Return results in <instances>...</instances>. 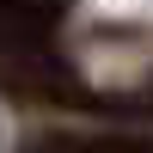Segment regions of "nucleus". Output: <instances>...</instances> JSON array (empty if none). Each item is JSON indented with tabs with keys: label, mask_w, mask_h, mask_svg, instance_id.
<instances>
[{
	"label": "nucleus",
	"mask_w": 153,
	"mask_h": 153,
	"mask_svg": "<svg viewBox=\"0 0 153 153\" xmlns=\"http://www.w3.org/2000/svg\"><path fill=\"white\" fill-rule=\"evenodd\" d=\"M25 153H153L141 135H37Z\"/></svg>",
	"instance_id": "2"
},
{
	"label": "nucleus",
	"mask_w": 153,
	"mask_h": 153,
	"mask_svg": "<svg viewBox=\"0 0 153 153\" xmlns=\"http://www.w3.org/2000/svg\"><path fill=\"white\" fill-rule=\"evenodd\" d=\"M55 25H61L55 0H0V37L12 43H49Z\"/></svg>",
	"instance_id": "1"
}]
</instances>
